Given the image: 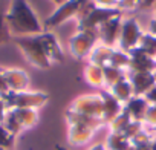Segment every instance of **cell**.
Returning a JSON list of instances; mask_svg holds the SVG:
<instances>
[{"label": "cell", "mask_w": 156, "mask_h": 150, "mask_svg": "<svg viewBox=\"0 0 156 150\" xmlns=\"http://www.w3.org/2000/svg\"><path fill=\"white\" fill-rule=\"evenodd\" d=\"M14 43L28 63L38 69H51L52 64L64 61L63 49L52 31H44L38 35L14 37Z\"/></svg>", "instance_id": "1"}, {"label": "cell", "mask_w": 156, "mask_h": 150, "mask_svg": "<svg viewBox=\"0 0 156 150\" xmlns=\"http://www.w3.org/2000/svg\"><path fill=\"white\" fill-rule=\"evenodd\" d=\"M6 26L11 37H28L44 32L43 23L28 3V0H11L5 14Z\"/></svg>", "instance_id": "2"}, {"label": "cell", "mask_w": 156, "mask_h": 150, "mask_svg": "<svg viewBox=\"0 0 156 150\" xmlns=\"http://www.w3.org/2000/svg\"><path fill=\"white\" fill-rule=\"evenodd\" d=\"M6 103L8 109H38L46 101L49 100V95L44 92H31V91H23V92H9L5 97H2Z\"/></svg>", "instance_id": "3"}, {"label": "cell", "mask_w": 156, "mask_h": 150, "mask_svg": "<svg viewBox=\"0 0 156 150\" xmlns=\"http://www.w3.org/2000/svg\"><path fill=\"white\" fill-rule=\"evenodd\" d=\"M37 121H38V115L35 109H8L3 126L12 135L17 136L22 130L34 127Z\"/></svg>", "instance_id": "4"}, {"label": "cell", "mask_w": 156, "mask_h": 150, "mask_svg": "<svg viewBox=\"0 0 156 150\" xmlns=\"http://www.w3.org/2000/svg\"><path fill=\"white\" fill-rule=\"evenodd\" d=\"M97 41H100L98 31H76L69 40L70 55L78 61L84 60L90 55L92 49L97 46Z\"/></svg>", "instance_id": "5"}, {"label": "cell", "mask_w": 156, "mask_h": 150, "mask_svg": "<svg viewBox=\"0 0 156 150\" xmlns=\"http://www.w3.org/2000/svg\"><path fill=\"white\" fill-rule=\"evenodd\" d=\"M122 17L119 8H98L95 6L86 17L76 22V31H98V28L110 19Z\"/></svg>", "instance_id": "6"}, {"label": "cell", "mask_w": 156, "mask_h": 150, "mask_svg": "<svg viewBox=\"0 0 156 150\" xmlns=\"http://www.w3.org/2000/svg\"><path fill=\"white\" fill-rule=\"evenodd\" d=\"M86 2H87V0H66L64 3H61L60 6H57L55 11L44 20V23H43L44 31H51V29L63 25L69 19H75L76 14H78V11L81 9V6Z\"/></svg>", "instance_id": "7"}, {"label": "cell", "mask_w": 156, "mask_h": 150, "mask_svg": "<svg viewBox=\"0 0 156 150\" xmlns=\"http://www.w3.org/2000/svg\"><path fill=\"white\" fill-rule=\"evenodd\" d=\"M142 34H144V31L141 29L139 22L136 19L130 17V19L122 20L118 48L124 52H130L132 49L139 46V40H141Z\"/></svg>", "instance_id": "8"}, {"label": "cell", "mask_w": 156, "mask_h": 150, "mask_svg": "<svg viewBox=\"0 0 156 150\" xmlns=\"http://www.w3.org/2000/svg\"><path fill=\"white\" fill-rule=\"evenodd\" d=\"M69 110L76 112V113H83L97 120L103 121V100L101 95H83L78 97L72 101Z\"/></svg>", "instance_id": "9"}, {"label": "cell", "mask_w": 156, "mask_h": 150, "mask_svg": "<svg viewBox=\"0 0 156 150\" xmlns=\"http://www.w3.org/2000/svg\"><path fill=\"white\" fill-rule=\"evenodd\" d=\"M121 25H122V17H115L107 20L98 28V40L107 48H115L119 41Z\"/></svg>", "instance_id": "10"}, {"label": "cell", "mask_w": 156, "mask_h": 150, "mask_svg": "<svg viewBox=\"0 0 156 150\" xmlns=\"http://www.w3.org/2000/svg\"><path fill=\"white\" fill-rule=\"evenodd\" d=\"M127 54L130 57V64H129L130 72H156V60L147 55L142 49L135 48Z\"/></svg>", "instance_id": "11"}, {"label": "cell", "mask_w": 156, "mask_h": 150, "mask_svg": "<svg viewBox=\"0 0 156 150\" xmlns=\"http://www.w3.org/2000/svg\"><path fill=\"white\" fill-rule=\"evenodd\" d=\"M129 81L133 88V95L144 97L156 84V77L154 72H130Z\"/></svg>", "instance_id": "12"}, {"label": "cell", "mask_w": 156, "mask_h": 150, "mask_svg": "<svg viewBox=\"0 0 156 150\" xmlns=\"http://www.w3.org/2000/svg\"><path fill=\"white\" fill-rule=\"evenodd\" d=\"M5 80L9 92H23L29 88V75L19 67H5Z\"/></svg>", "instance_id": "13"}, {"label": "cell", "mask_w": 156, "mask_h": 150, "mask_svg": "<svg viewBox=\"0 0 156 150\" xmlns=\"http://www.w3.org/2000/svg\"><path fill=\"white\" fill-rule=\"evenodd\" d=\"M103 100V123H112L124 109V104H121L110 92L101 91L100 92Z\"/></svg>", "instance_id": "14"}, {"label": "cell", "mask_w": 156, "mask_h": 150, "mask_svg": "<svg viewBox=\"0 0 156 150\" xmlns=\"http://www.w3.org/2000/svg\"><path fill=\"white\" fill-rule=\"evenodd\" d=\"M148 106L150 103L144 98V97H136L133 95L126 104H124V110L130 115V118L133 121H139L142 123L144 118H145V113L148 110Z\"/></svg>", "instance_id": "15"}, {"label": "cell", "mask_w": 156, "mask_h": 150, "mask_svg": "<svg viewBox=\"0 0 156 150\" xmlns=\"http://www.w3.org/2000/svg\"><path fill=\"white\" fill-rule=\"evenodd\" d=\"M94 130L84 124H69V133H67V139L70 144L80 145L87 142L92 138Z\"/></svg>", "instance_id": "16"}, {"label": "cell", "mask_w": 156, "mask_h": 150, "mask_svg": "<svg viewBox=\"0 0 156 150\" xmlns=\"http://www.w3.org/2000/svg\"><path fill=\"white\" fill-rule=\"evenodd\" d=\"M115 48H107L104 45H98L92 49L90 55H89V60H90V64H97L100 67H104L110 63V57H112V52H113Z\"/></svg>", "instance_id": "17"}, {"label": "cell", "mask_w": 156, "mask_h": 150, "mask_svg": "<svg viewBox=\"0 0 156 150\" xmlns=\"http://www.w3.org/2000/svg\"><path fill=\"white\" fill-rule=\"evenodd\" d=\"M110 94L121 103V104H126L132 97H133V88L129 81V78H124L121 81H118L116 84H113L110 88Z\"/></svg>", "instance_id": "18"}, {"label": "cell", "mask_w": 156, "mask_h": 150, "mask_svg": "<svg viewBox=\"0 0 156 150\" xmlns=\"http://www.w3.org/2000/svg\"><path fill=\"white\" fill-rule=\"evenodd\" d=\"M84 78L87 80V83L94 88H103L104 86V72L103 67L97 66V64H89L84 69Z\"/></svg>", "instance_id": "19"}, {"label": "cell", "mask_w": 156, "mask_h": 150, "mask_svg": "<svg viewBox=\"0 0 156 150\" xmlns=\"http://www.w3.org/2000/svg\"><path fill=\"white\" fill-rule=\"evenodd\" d=\"M106 147H107V150H130L132 141L129 138H126L122 133L110 132V135L107 138Z\"/></svg>", "instance_id": "20"}, {"label": "cell", "mask_w": 156, "mask_h": 150, "mask_svg": "<svg viewBox=\"0 0 156 150\" xmlns=\"http://www.w3.org/2000/svg\"><path fill=\"white\" fill-rule=\"evenodd\" d=\"M103 72H104V86H107L109 89H110L113 84H116L118 81H121V80L126 78L124 70H121V69H118V67H113V66H110V64L104 66V67H103Z\"/></svg>", "instance_id": "21"}, {"label": "cell", "mask_w": 156, "mask_h": 150, "mask_svg": "<svg viewBox=\"0 0 156 150\" xmlns=\"http://www.w3.org/2000/svg\"><path fill=\"white\" fill-rule=\"evenodd\" d=\"M109 64L113 66V67H118V69H121V70L129 69L130 57H129L127 52L121 51L119 48H115L113 52H112V57H110V63H109Z\"/></svg>", "instance_id": "22"}, {"label": "cell", "mask_w": 156, "mask_h": 150, "mask_svg": "<svg viewBox=\"0 0 156 150\" xmlns=\"http://www.w3.org/2000/svg\"><path fill=\"white\" fill-rule=\"evenodd\" d=\"M139 49H142L147 55L150 57H156V37L150 32H144L141 40H139Z\"/></svg>", "instance_id": "23"}, {"label": "cell", "mask_w": 156, "mask_h": 150, "mask_svg": "<svg viewBox=\"0 0 156 150\" xmlns=\"http://www.w3.org/2000/svg\"><path fill=\"white\" fill-rule=\"evenodd\" d=\"M8 6L5 5V0H0V45H5V43H8L12 38L9 31H8L6 20H5V14H6Z\"/></svg>", "instance_id": "24"}, {"label": "cell", "mask_w": 156, "mask_h": 150, "mask_svg": "<svg viewBox=\"0 0 156 150\" xmlns=\"http://www.w3.org/2000/svg\"><path fill=\"white\" fill-rule=\"evenodd\" d=\"M16 145V135H12L3 124H0V148L12 150Z\"/></svg>", "instance_id": "25"}, {"label": "cell", "mask_w": 156, "mask_h": 150, "mask_svg": "<svg viewBox=\"0 0 156 150\" xmlns=\"http://www.w3.org/2000/svg\"><path fill=\"white\" fill-rule=\"evenodd\" d=\"M144 121H145L147 124L156 127V104H150V106H148V110H147V113H145Z\"/></svg>", "instance_id": "26"}, {"label": "cell", "mask_w": 156, "mask_h": 150, "mask_svg": "<svg viewBox=\"0 0 156 150\" xmlns=\"http://www.w3.org/2000/svg\"><path fill=\"white\" fill-rule=\"evenodd\" d=\"M98 8H119V0H92Z\"/></svg>", "instance_id": "27"}, {"label": "cell", "mask_w": 156, "mask_h": 150, "mask_svg": "<svg viewBox=\"0 0 156 150\" xmlns=\"http://www.w3.org/2000/svg\"><path fill=\"white\" fill-rule=\"evenodd\" d=\"M6 94H9V89L5 80V67H0V97H5Z\"/></svg>", "instance_id": "28"}, {"label": "cell", "mask_w": 156, "mask_h": 150, "mask_svg": "<svg viewBox=\"0 0 156 150\" xmlns=\"http://www.w3.org/2000/svg\"><path fill=\"white\" fill-rule=\"evenodd\" d=\"M139 3H141V0H121L119 9H133V11H136Z\"/></svg>", "instance_id": "29"}, {"label": "cell", "mask_w": 156, "mask_h": 150, "mask_svg": "<svg viewBox=\"0 0 156 150\" xmlns=\"http://www.w3.org/2000/svg\"><path fill=\"white\" fill-rule=\"evenodd\" d=\"M156 5V0H141V3L138 5L136 11H147Z\"/></svg>", "instance_id": "30"}, {"label": "cell", "mask_w": 156, "mask_h": 150, "mask_svg": "<svg viewBox=\"0 0 156 150\" xmlns=\"http://www.w3.org/2000/svg\"><path fill=\"white\" fill-rule=\"evenodd\" d=\"M144 98H145L150 104H156V84H154V86H153V88L144 95Z\"/></svg>", "instance_id": "31"}, {"label": "cell", "mask_w": 156, "mask_h": 150, "mask_svg": "<svg viewBox=\"0 0 156 150\" xmlns=\"http://www.w3.org/2000/svg\"><path fill=\"white\" fill-rule=\"evenodd\" d=\"M6 112H8L6 103H5V100H3L2 97H0V124H3L5 116H6Z\"/></svg>", "instance_id": "32"}, {"label": "cell", "mask_w": 156, "mask_h": 150, "mask_svg": "<svg viewBox=\"0 0 156 150\" xmlns=\"http://www.w3.org/2000/svg\"><path fill=\"white\" fill-rule=\"evenodd\" d=\"M148 32L156 37V20H154V19H151V22H150V25H148Z\"/></svg>", "instance_id": "33"}, {"label": "cell", "mask_w": 156, "mask_h": 150, "mask_svg": "<svg viewBox=\"0 0 156 150\" xmlns=\"http://www.w3.org/2000/svg\"><path fill=\"white\" fill-rule=\"evenodd\" d=\"M89 150H107V147H106V144H95V145H92Z\"/></svg>", "instance_id": "34"}, {"label": "cell", "mask_w": 156, "mask_h": 150, "mask_svg": "<svg viewBox=\"0 0 156 150\" xmlns=\"http://www.w3.org/2000/svg\"><path fill=\"white\" fill-rule=\"evenodd\" d=\"M51 2H52L55 6H60L61 3H64V2H66V0H51Z\"/></svg>", "instance_id": "35"}, {"label": "cell", "mask_w": 156, "mask_h": 150, "mask_svg": "<svg viewBox=\"0 0 156 150\" xmlns=\"http://www.w3.org/2000/svg\"><path fill=\"white\" fill-rule=\"evenodd\" d=\"M151 148L156 150V139H151Z\"/></svg>", "instance_id": "36"}, {"label": "cell", "mask_w": 156, "mask_h": 150, "mask_svg": "<svg viewBox=\"0 0 156 150\" xmlns=\"http://www.w3.org/2000/svg\"><path fill=\"white\" fill-rule=\"evenodd\" d=\"M55 150H67V148H64L63 145H58V144H57V145H55Z\"/></svg>", "instance_id": "37"}, {"label": "cell", "mask_w": 156, "mask_h": 150, "mask_svg": "<svg viewBox=\"0 0 156 150\" xmlns=\"http://www.w3.org/2000/svg\"><path fill=\"white\" fill-rule=\"evenodd\" d=\"M154 20H156V11H154Z\"/></svg>", "instance_id": "38"}, {"label": "cell", "mask_w": 156, "mask_h": 150, "mask_svg": "<svg viewBox=\"0 0 156 150\" xmlns=\"http://www.w3.org/2000/svg\"><path fill=\"white\" fill-rule=\"evenodd\" d=\"M0 150H5V148H0Z\"/></svg>", "instance_id": "39"}, {"label": "cell", "mask_w": 156, "mask_h": 150, "mask_svg": "<svg viewBox=\"0 0 156 150\" xmlns=\"http://www.w3.org/2000/svg\"><path fill=\"white\" fill-rule=\"evenodd\" d=\"M119 3H121V0H119Z\"/></svg>", "instance_id": "40"}, {"label": "cell", "mask_w": 156, "mask_h": 150, "mask_svg": "<svg viewBox=\"0 0 156 150\" xmlns=\"http://www.w3.org/2000/svg\"><path fill=\"white\" fill-rule=\"evenodd\" d=\"M154 60H156V57H154Z\"/></svg>", "instance_id": "41"}]
</instances>
